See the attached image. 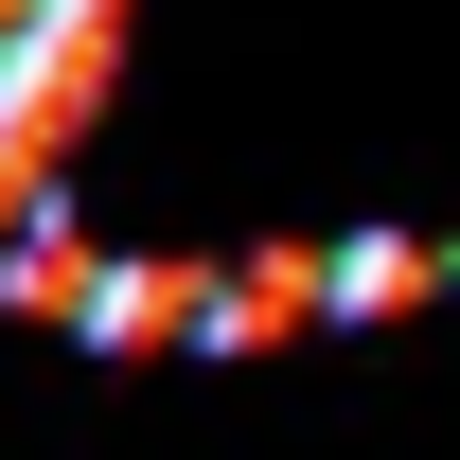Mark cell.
I'll use <instances>...</instances> for the list:
<instances>
[{
    "instance_id": "obj_1",
    "label": "cell",
    "mask_w": 460,
    "mask_h": 460,
    "mask_svg": "<svg viewBox=\"0 0 460 460\" xmlns=\"http://www.w3.org/2000/svg\"><path fill=\"white\" fill-rule=\"evenodd\" d=\"M213 248H107V301H89V354L142 372V354H213Z\"/></svg>"
},
{
    "instance_id": "obj_2",
    "label": "cell",
    "mask_w": 460,
    "mask_h": 460,
    "mask_svg": "<svg viewBox=\"0 0 460 460\" xmlns=\"http://www.w3.org/2000/svg\"><path fill=\"white\" fill-rule=\"evenodd\" d=\"M284 337H337V266H319V248H230L213 354H284Z\"/></svg>"
},
{
    "instance_id": "obj_3",
    "label": "cell",
    "mask_w": 460,
    "mask_h": 460,
    "mask_svg": "<svg viewBox=\"0 0 460 460\" xmlns=\"http://www.w3.org/2000/svg\"><path fill=\"white\" fill-rule=\"evenodd\" d=\"M89 301H107V248L71 213H36L18 248H0V319H36V337H89Z\"/></svg>"
},
{
    "instance_id": "obj_4",
    "label": "cell",
    "mask_w": 460,
    "mask_h": 460,
    "mask_svg": "<svg viewBox=\"0 0 460 460\" xmlns=\"http://www.w3.org/2000/svg\"><path fill=\"white\" fill-rule=\"evenodd\" d=\"M337 319H425L443 301V230H337Z\"/></svg>"
},
{
    "instance_id": "obj_5",
    "label": "cell",
    "mask_w": 460,
    "mask_h": 460,
    "mask_svg": "<svg viewBox=\"0 0 460 460\" xmlns=\"http://www.w3.org/2000/svg\"><path fill=\"white\" fill-rule=\"evenodd\" d=\"M443 301H460V230H443Z\"/></svg>"
}]
</instances>
